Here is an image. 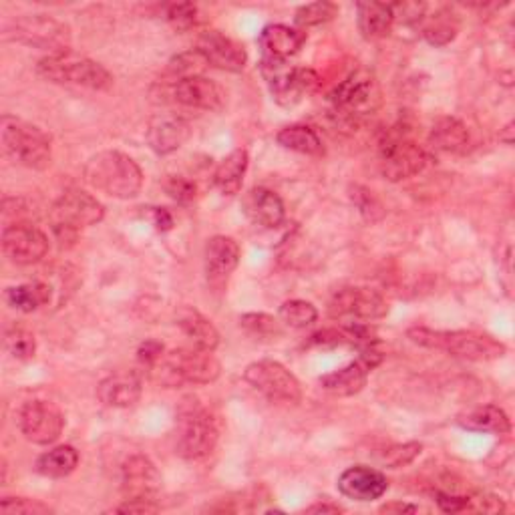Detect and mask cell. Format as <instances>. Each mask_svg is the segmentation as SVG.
Listing matches in <instances>:
<instances>
[{
	"mask_svg": "<svg viewBox=\"0 0 515 515\" xmlns=\"http://www.w3.org/2000/svg\"><path fill=\"white\" fill-rule=\"evenodd\" d=\"M7 302L15 310L35 312L51 302V288L45 282H29L7 290Z\"/></svg>",
	"mask_w": 515,
	"mask_h": 515,
	"instance_id": "cell-34",
	"label": "cell"
},
{
	"mask_svg": "<svg viewBox=\"0 0 515 515\" xmlns=\"http://www.w3.org/2000/svg\"><path fill=\"white\" fill-rule=\"evenodd\" d=\"M260 73L272 97L282 107H294L296 103H300L304 95L312 93L320 83L318 75L312 69L290 67L288 61H282V59L262 57Z\"/></svg>",
	"mask_w": 515,
	"mask_h": 515,
	"instance_id": "cell-9",
	"label": "cell"
},
{
	"mask_svg": "<svg viewBox=\"0 0 515 515\" xmlns=\"http://www.w3.org/2000/svg\"><path fill=\"white\" fill-rule=\"evenodd\" d=\"M115 511L119 513H157L159 505L155 499H125L123 505H119Z\"/></svg>",
	"mask_w": 515,
	"mask_h": 515,
	"instance_id": "cell-46",
	"label": "cell"
},
{
	"mask_svg": "<svg viewBox=\"0 0 515 515\" xmlns=\"http://www.w3.org/2000/svg\"><path fill=\"white\" fill-rule=\"evenodd\" d=\"M421 33L427 43H431L435 47H445L459 33V19L447 7L437 9L431 17L421 19Z\"/></svg>",
	"mask_w": 515,
	"mask_h": 515,
	"instance_id": "cell-31",
	"label": "cell"
},
{
	"mask_svg": "<svg viewBox=\"0 0 515 515\" xmlns=\"http://www.w3.org/2000/svg\"><path fill=\"white\" fill-rule=\"evenodd\" d=\"M79 465V453L75 447L71 445H59L47 453H43L37 463L35 469L37 473H41L43 477L49 479H63L67 475H71Z\"/></svg>",
	"mask_w": 515,
	"mask_h": 515,
	"instance_id": "cell-32",
	"label": "cell"
},
{
	"mask_svg": "<svg viewBox=\"0 0 515 515\" xmlns=\"http://www.w3.org/2000/svg\"><path fill=\"white\" fill-rule=\"evenodd\" d=\"M5 347L7 351L19 359V361H29L35 357V351H37V340L35 336L25 330V328H11L7 330L5 334Z\"/></svg>",
	"mask_w": 515,
	"mask_h": 515,
	"instance_id": "cell-38",
	"label": "cell"
},
{
	"mask_svg": "<svg viewBox=\"0 0 515 515\" xmlns=\"http://www.w3.org/2000/svg\"><path fill=\"white\" fill-rule=\"evenodd\" d=\"M37 73L57 85H75L91 91H109L113 87V75L101 63L77 55L71 49L43 57L37 65Z\"/></svg>",
	"mask_w": 515,
	"mask_h": 515,
	"instance_id": "cell-4",
	"label": "cell"
},
{
	"mask_svg": "<svg viewBox=\"0 0 515 515\" xmlns=\"http://www.w3.org/2000/svg\"><path fill=\"white\" fill-rule=\"evenodd\" d=\"M389 314L387 300L371 288L349 286L338 290L328 302V316L334 320H381Z\"/></svg>",
	"mask_w": 515,
	"mask_h": 515,
	"instance_id": "cell-13",
	"label": "cell"
},
{
	"mask_svg": "<svg viewBox=\"0 0 515 515\" xmlns=\"http://www.w3.org/2000/svg\"><path fill=\"white\" fill-rule=\"evenodd\" d=\"M330 101L340 117L361 119L373 115L383 99L375 75L369 71H355L332 91Z\"/></svg>",
	"mask_w": 515,
	"mask_h": 515,
	"instance_id": "cell-10",
	"label": "cell"
},
{
	"mask_svg": "<svg viewBox=\"0 0 515 515\" xmlns=\"http://www.w3.org/2000/svg\"><path fill=\"white\" fill-rule=\"evenodd\" d=\"M457 423L467 429V431H475V433H493V435H505L511 431V423L509 417L503 409H499L497 405H481L475 407L463 415H459Z\"/></svg>",
	"mask_w": 515,
	"mask_h": 515,
	"instance_id": "cell-28",
	"label": "cell"
},
{
	"mask_svg": "<svg viewBox=\"0 0 515 515\" xmlns=\"http://www.w3.org/2000/svg\"><path fill=\"white\" fill-rule=\"evenodd\" d=\"M276 141L290 151L302 153V155H322L324 147L318 137V133L312 127L306 125H290L278 131Z\"/></svg>",
	"mask_w": 515,
	"mask_h": 515,
	"instance_id": "cell-33",
	"label": "cell"
},
{
	"mask_svg": "<svg viewBox=\"0 0 515 515\" xmlns=\"http://www.w3.org/2000/svg\"><path fill=\"white\" fill-rule=\"evenodd\" d=\"M204 67H210L208 61L204 59V55L198 49H194V51H188V53H184V55H180V57L171 61L169 63V73L176 75L178 81H180V79L202 75Z\"/></svg>",
	"mask_w": 515,
	"mask_h": 515,
	"instance_id": "cell-39",
	"label": "cell"
},
{
	"mask_svg": "<svg viewBox=\"0 0 515 515\" xmlns=\"http://www.w3.org/2000/svg\"><path fill=\"white\" fill-rule=\"evenodd\" d=\"M196 49L204 55L210 67H216L228 73H240L248 63V53L244 51V47L218 31L204 33Z\"/></svg>",
	"mask_w": 515,
	"mask_h": 515,
	"instance_id": "cell-18",
	"label": "cell"
},
{
	"mask_svg": "<svg viewBox=\"0 0 515 515\" xmlns=\"http://www.w3.org/2000/svg\"><path fill=\"white\" fill-rule=\"evenodd\" d=\"M206 274L212 282H224L240 262V246L234 238L214 236L206 244Z\"/></svg>",
	"mask_w": 515,
	"mask_h": 515,
	"instance_id": "cell-24",
	"label": "cell"
},
{
	"mask_svg": "<svg viewBox=\"0 0 515 515\" xmlns=\"http://www.w3.org/2000/svg\"><path fill=\"white\" fill-rule=\"evenodd\" d=\"M342 507L334 505V503H314L306 509V513H340Z\"/></svg>",
	"mask_w": 515,
	"mask_h": 515,
	"instance_id": "cell-50",
	"label": "cell"
},
{
	"mask_svg": "<svg viewBox=\"0 0 515 515\" xmlns=\"http://www.w3.org/2000/svg\"><path fill=\"white\" fill-rule=\"evenodd\" d=\"M0 141L5 153L19 165L45 169L51 163V137L33 123L5 115L0 119Z\"/></svg>",
	"mask_w": 515,
	"mask_h": 515,
	"instance_id": "cell-5",
	"label": "cell"
},
{
	"mask_svg": "<svg viewBox=\"0 0 515 515\" xmlns=\"http://www.w3.org/2000/svg\"><path fill=\"white\" fill-rule=\"evenodd\" d=\"M379 511H381V513H417V511H419V505L403 503V501H393V503L383 505Z\"/></svg>",
	"mask_w": 515,
	"mask_h": 515,
	"instance_id": "cell-49",
	"label": "cell"
},
{
	"mask_svg": "<svg viewBox=\"0 0 515 515\" xmlns=\"http://www.w3.org/2000/svg\"><path fill=\"white\" fill-rule=\"evenodd\" d=\"M427 161V151L413 141L403 127L385 131L379 141V167L389 182H403L419 176Z\"/></svg>",
	"mask_w": 515,
	"mask_h": 515,
	"instance_id": "cell-7",
	"label": "cell"
},
{
	"mask_svg": "<svg viewBox=\"0 0 515 515\" xmlns=\"http://www.w3.org/2000/svg\"><path fill=\"white\" fill-rule=\"evenodd\" d=\"M165 19L167 23L174 27L176 31L184 33L190 31L198 25V7L192 3H178V5H169L165 9Z\"/></svg>",
	"mask_w": 515,
	"mask_h": 515,
	"instance_id": "cell-42",
	"label": "cell"
},
{
	"mask_svg": "<svg viewBox=\"0 0 515 515\" xmlns=\"http://www.w3.org/2000/svg\"><path fill=\"white\" fill-rule=\"evenodd\" d=\"M190 125L176 115H163L151 121L147 129V143L157 155H169L178 151L190 139Z\"/></svg>",
	"mask_w": 515,
	"mask_h": 515,
	"instance_id": "cell-22",
	"label": "cell"
},
{
	"mask_svg": "<svg viewBox=\"0 0 515 515\" xmlns=\"http://www.w3.org/2000/svg\"><path fill=\"white\" fill-rule=\"evenodd\" d=\"M278 316L284 326L300 330V328H306L316 322L318 310L314 304H310L306 300H288L280 306Z\"/></svg>",
	"mask_w": 515,
	"mask_h": 515,
	"instance_id": "cell-35",
	"label": "cell"
},
{
	"mask_svg": "<svg viewBox=\"0 0 515 515\" xmlns=\"http://www.w3.org/2000/svg\"><path fill=\"white\" fill-rule=\"evenodd\" d=\"M7 35L17 43L47 51L49 55L65 53L71 47L69 27L47 15L21 17L9 27Z\"/></svg>",
	"mask_w": 515,
	"mask_h": 515,
	"instance_id": "cell-11",
	"label": "cell"
},
{
	"mask_svg": "<svg viewBox=\"0 0 515 515\" xmlns=\"http://www.w3.org/2000/svg\"><path fill=\"white\" fill-rule=\"evenodd\" d=\"M53 232L61 242L75 240L77 232L99 224L105 218V210L97 198L87 192H65L49 212Z\"/></svg>",
	"mask_w": 515,
	"mask_h": 515,
	"instance_id": "cell-8",
	"label": "cell"
},
{
	"mask_svg": "<svg viewBox=\"0 0 515 515\" xmlns=\"http://www.w3.org/2000/svg\"><path fill=\"white\" fill-rule=\"evenodd\" d=\"M159 485L161 475L145 455H133L123 463L121 491L125 499H155Z\"/></svg>",
	"mask_w": 515,
	"mask_h": 515,
	"instance_id": "cell-17",
	"label": "cell"
},
{
	"mask_svg": "<svg viewBox=\"0 0 515 515\" xmlns=\"http://www.w3.org/2000/svg\"><path fill=\"white\" fill-rule=\"evenodd\" d=\"M182 332L194 342V347L204 349V351H216L220 345V332L212 324L210 318H206L202 312L194 308H182L178 312V322H176Z\"/></svg>",
	"mask_w": 515,
	"mask_h": 515,
	"instance_id": "cell-26",
	"label": "cell"
},
{
	"mask_svg": "<svg viewBox=\"0 0 515 515\" xmlns=\"http://www.w3.org/2000/svg\"><path fill=\"white\" fill-rule=\"evenodd\" d=\"M359 31L367 41L383 39L395 25L393 7L385 3H359L357 5Z\"/></svg>",
	"mask_w": 515,
	"mask_h": 515,
	"instance_id": "cell-27",
	"label": "cell"
},
{
	"mask_svg": "<svg viewBox=\"0 0 515 515\" xmlns=\"http://www.w3.org/2000/svg\"><path fill=\"white\" fill-rule=\"evenodd\" d=\"M53 509L39 499L5 497L0 501V513L5 515H49Z\"/></svg>",
	"mask_w": 515,
	"mask_h": 515,
	"instance_id": "cell-40",
	"label": "cell"
},
{
	"mask_svg": "<svg viewBox=\"0 0 515 515\" xmlns=\"http://www.w3.org/2000/svg\"><path fill=\"white\" fill-rule=\"evenodd\" d=\"M167 194L178 202H190L196 196V186L184 178H171L167 182Z\"/></svg>",
	"mask_w": 515,
	"mask_h": 515,
	"instance_id": "cell-44",
	"label": "cell"
},
{
	"mask_svg": "<svg viewBox=\"0 0 515 515\" xmlns=\"http://www.w3.org/2000/svg\"><path fill=\"white\" fill-rule=\"evenodd\" d=\"M19 425L27 441L35 445H51L63 435L65 417L61 409L49 401H31L23 407Z\"/></svg>",
	"mask_w": 515,
	"mask_h": 515,
	"instance_id": "cell-14",
	"label": "cell"
},
{
	"mask_svg": "<svg viewBox=\"0 0 515 515\" xmlns=\"http://www.w3.org/2000/svg\"><path fill=\"white\" fill-rule=\"evenodd\" d=\"M240 326L254 338H276L282 336V322L264 312H250L240 318Z\"/></svg>",
	"mask_w": 515,
	"mask_h": 515,
	"instance_id": "cell-36",
	"label": "cell"
},
{
	"mask_svg": "<svg viewBox=\"0 0 515 515\" xmlns=\"http://www.w3.org/2000/svg\"><path fill=\"white\" fill-rule=\"evenodd\" d=\"M467 509L483 511V513H499V511H505V505L501 499H497L493 495H479V497H469Z\"/></svg>",
	"mask_w": 515,
	"mask_h": 515,
	"instance_id": "cell-45",
	"label": "cell"
},
{
	"mask_svg": "<svg viewBox=\"0 0 515 515\" xmlns=\"http://www.w3.org/2000/svg\"><path fill=\"white\" fill-rule=\"evenodd\" d=\"M242 210L252 224L268 230L282 226L286 218V210L280 196L266 188L250 190L242 200Z\"/></svg>",
	"mask_w": 515,
	"mask_h": 515,
	"instance_id": "cell-21",
	"label": "cell"
},
{
	"mask_svg": "<svg viewBox=\"0 0 515 515\" xmlns=\"http://www.w3.org/2000/svg\"><path fill=\"white\" fill-rule=\"evenodd\" d=\"M381 363V353L375 347L361 351V357L320 379V387L334 397H353L361 393L369 381L371 371Z\"/></svg>",
	"mask_w": 515,
	"mask_h": 515,
	"instance_id": "cell-16",
	"label": "cell"
},
{
	"mask_svg": "<svg viewBox=\"0 0 515 515\" xmlns=\"http://www.w3.org/2000/svg\"><path fill=\"white\" fill-rule=\"evenodd\" d=\"M151 214H153V226L161 232L169 230L171 226H174V218L169 216L167 210H161V208H151Z\"/></svg>",
	"mask_w": 515,
	"mask_h": 515,
	"instance_id": "cell-48",
	"label": "cell"
},
{
	"mask_svg": "<svg viewBox=\"0 0 515 515\" xmlns=\"http://www.w3.org/2000/svg\"><path fill=\"white\" fill-rule=\"evenodd\" d=\"M469 503V497L463 495H451V493H437V505L447 513L465 511Z\"/></svg>",
	"mask_w": 515,
	"mask_h": 515,
	"instance_id": "cell-47",
	"label": "cell"
},
{
	"mask_svg": "<svg viewBox=\"0 0 515 515\" xmlns=\"http://www.w3.org/2000/svg\"><path fill=\"white\" fill-rule=\"evenodd\" d=\"M389 489L387 477L365 465H355L349 467L347 471H342L338 477V491L355 501H375L381 499Z\"/></svg>",
	"mask_w": 515,
	"mask_h": 515,
	"instance_id": "cell-19",
	"label": "cell"
},
{
	"mask_svg": "<svg viewBox=\"0 0 515 515\" xmlns=\"http://www.w3.org/2000/svg\"><path fill=\"white\" fill-rule=\"evenodd\" d=\"M97 397L107 407L129 409L141 397V379L131 371L113 373L99 383Z\"/></svg>",
	"mask_w": 515,
	"mask_h": 515,
	"instance_id": "cell-23",
	"label": "cell"
},
{
	"mask_svg": "<svg viewBox=\"0 0 515 515\" xmlns=\"http://www.w3.org/2000/svg\"><path fill=\"white\" fill-rule=\"evenodd\" d=\"M149 373L163 387L176 389L182 385H210L220 379L222 367L212 351L204 349H176L167 351L163 357L149 369Z\"/></svg>",
	"mask_w": 515,
	"mask_h": 515,
	"instance_id": "cell-3",
	"label": "cell"
},
{
	"mask_svg": "<svg viewBox=\"0 0 515 515\" xmlns=\"http://www.w3.org/2000/svg\"><path fill=\"white\" fill-rule=\"evenodd\" d=\"M423 451V445L417 441H409V443H401V445H393L389 449L383 451L381 461L391 467V469H401L407 467L409 463H413Z\"/></svg>",
	"mask_w": 515,
	"mask_h": 515,
	"instance_id": "cell-41",
	"label": "cell"
},
{
	"mask_svg": "<svg viewBox=\"0 0 515 515\" xmlns=\"http://www.w3.org/2000/svg\"><path fill=\"white\" fill-rule=\"evenodd\" d=\"M5 256L19 266H31L41 262L49 252V238L37 226L17 222L3 232Z\"/></svg>",
	"mask_w": 515,
	"mask_h": 515,
	"instance_id": "cell-15",
	"label": "cell"
},
{
	"mask_svg": "<svg viewBox=\"0 0 515 515\" xmlns=\"http://www.w3.org/2000/svg\"><path fill=\"white\" fill-rule=\"evenodd\" d=\"M244 379L254 391L262 393L272 403L298 405L302 399L298 379L276 361H258L248 365Z\"/></svg>",
	"mask_w": 515,
	"mask_h": 515,
	"instance_id": "cell-12",
	"label": "cell"
},
{
	"mask_svg": "<svg viewBox=\"0 0 515 515\" xmlns=\"http://www.w3.org/2000/svg\"><path fill=\"white\" fill-rule=\"evenodd\" d=\"M411 342L425 349L443 351L451 357L487 363L505 355V345L489 334L473 330H433L425 326H413L407 330Z\"/></svg>",
	"mask_w": 515,
	"mask_h": 515,
	"instance_id": "cell-1",
	"label": "cell"
},
{
	"mask_svg": "<svg viewBox=\"0 0 515 515\" xmlns=\"http://www.w3.org/2000/svg\"><path fill=\"white\" fill-rule=\"evenodd\" d=\"M87 182L117 200H131L141 192L143 171L125 153L105 149L93 155L85 165Z\"/></svg>",
	"mask_w": 515,
	"mask_h": 515,
	"instance_id": "cell-2",
	"label": "cell"
},
{
	"mask_svg": "<svg viewBox=\"0 0 515 515\" xmlns=\"http://www.w3.org/2000/svg\"><path fill=\"white\" fill-rule=\"evenodd\" d=\"M163 353H165V349H163L161 342L145 340L137 351V361L149 371L153 365H157V361L163 357Z\"/></svg>",
	"mask_w": 515,
	"mask_h": 515,
	"instance_id": "cell-43",
	"label": "cell"
},
{
	"mask_svg": "<svg viewBox=\"0 0 515 515\" xmlns=\"http://www.w3.org/2000/svg\"><path fill=\"white\" fill-rule=\"evenodd\" d=\"M220 439L218 417L198 401H186L178 419V453L198 461L208 457Z\"/></svg>",
	"mask_w": 515,
	"mask_h": 515,
	"instance_id": "cell-6",
	"label": "cell"
},
{
	"mask_svg": "<svg viewBox=\"0 0 515 515\" xmlns=\"http://www.w3.org/2000/svg\"><path fill=\"white\" fill-rule=\"evenodd\" d=\"M306 43V33L300 29H290L286 25H268L260 35V47L264 57L288 61Z\"/></svg>",
	"mask_w": 515,
	"mask_h": 515,
	"instance_id": "cell-25",
	"label": "cell"
},
{
	"mask_svg": "<svg viewBox=\"0 0 515 515\" xmlns=\"http://www.w3.org/2000/svg\"><path fill=\"white\" fill-rule=\"evenodd\" d=\"M338 15V7L334 3H326V0H322V3H312V5H304L296 11V25L300 29H308V27H320L328 21H332L334 17Z\"/></svg>",
	"mask_w": 515,
	"mask_h": 515,
	"instance_id": "cell-37",
	"label": "cell"
},
{
	"mask_svg": "<svg viewBox=\"0 0 515 515\" xmlns=\"http://www.w3.org/2000/svg\"><path fill=\"white\" fill-rule=\"evenodd\" d=\"M174 99L190 109L220 111L226 103V91L204 75L180 79L174 87Z\"/></svg>",
	"mask_w": 515,
	"mask_h": 515,
	"instance_id": "cell-20",
	"label": "cell"
},
{
	"mask_svg": "<svg viewBox=\"0 0 515 515\" xmlns=\"http://www.w3.org/2000/svg\"><path fill=\"white\" fill-rule=\"evenodd\" d=\"M248 169V151L234 149L222 159L214 174V184L224 196H236L242 190V182Z\"/></svg>",
	"mask_w": 515,
	"mask_h": 515,
	"instance_id": "cell-29",
	"label": "cell"
},
{
	"mask_svg": "<svg viewBox=\"0 0 515 515\" xmlns=\"http://www.w3.org/2000/svg\"><path fill=\"white\" fill-rule=\"evenodd\" d=\"M431 145L443 153H465L469 147V131L455 117L439 119L429 135Z\"/></svg>",
	"mask_w": 515,
	"mask_h": 515,
	"instance_id": "cell-30",
	"label": "cell"
}]
</instances>
